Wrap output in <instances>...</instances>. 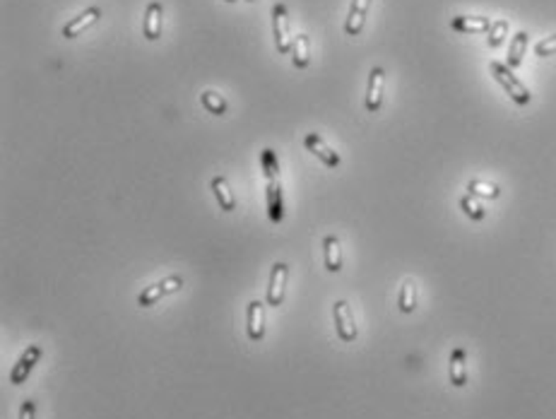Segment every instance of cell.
<instances>
[{
	"label": "cell",
	"instance_id": "obj_25",
	"mask_svg": "<svg viewBox=\"0 0 556 419\" xmlns=\"http://www.w3.org/2000/svg\"><path fill=\"white\" fill-rule=\"evenodd\" d=\"M505 36H508V22H505V20H496L494 24H491V29H489L486 43H489V48H498V46H501V43L505 41Z\"/></svg>",
	"mask_w": 556,
	"mask_h": 419
},
{
	"label": "cell",
	"instance_id": "obj_13",
	"mask_svg": "<svg viewBox=\"0 0 556 419\" xmlns=\"http://www.w3.org/2000/svg\"><path fill=\"white\" fill-rule=\"evenodd\" d=\"M371 0H352L350 5V15L345 20V31L350 36H359L366 24V15H369Z\"/></svg>",
	"mask_w": 556,
	"mask_h": 419
},
{
	"label": "cell",
	"instance_id": "obj_23",
	"mask_svg": "<svg viewBox=\"0 0 556 419\" xmlns=\"http://www.w3.org/2000/svg\"><path fill=\"white\" fill-rule=\"evenodd\" d=\"M460 210H463L467 217L475 219V222H482L486 217V207L475 198V195H470V193H465L463 198H460Z\"/></svg>",
	"mask_w": 556,
	"mask_h": 419
},
{
	"label": "cell",
	"instance_id": "obj_11",
	"mask_svg": "<svg viewBox=\"0 0 556 419\" xmlns=\"http://www.w3.org/2000/svg\"><path fill=\"white\" fill-rule=\"evenodd\" d=\"M448 378L455 388H465L467 386V349L465 347H455L451 352V359H448Z\"/></svg>",
	"mask_w": 556,
	"mask_h": 419
},
{
	"label": "cell",
	"instance_id": "obj_5",
	"mask_svg": "<svg viewBox=\"0 0 556 419\" xmlns=\"http://www.w3.org/2000/svg\"><path fill=\"white\" fill-rule=\"evenodd\" d=\"M41 357H43V347H41V345H29V347L20 354V359L15 361V366H12V371H10V383H12V386L27 383L29 373L34 371V366L39 364Z\"/></svg>",
	"mask_w": 556,
	"mask_h": 419
},
{
	"label": "cell",
	"instance_id": "obj_18",
	"mask_svg": "<svg viewBox=\"0 0 556 419\" xmlns=\"http://www.w3.org/2000/svg\"><path fill=\"white\" fill-rule=\"evenodd\" d=\"M528 43H530L528 31H518V34L513 36V41H510V46H508V61H505V66H508L510 70L520 68L523 58H525Z\"/></svg>",
	"mask_w": 556,
	"mask_h": 419
},
{
	"label": "cell",
	"instance_id": "obj_29",
	"mask_svg": "<svg viewBox=\"0 0 556 419\" xmlns=\"http://www.w3.org/2000/svg\"><path fill=\"white\" fill-rule=\"evenodd\" d=\"M248 3H253V0H248Z\"/></svg>",
	"mask_w": 556,
	"mask_h": 419
},
{
	"label": "cell",
	"instance_id": "obj_8",
	"mask_svg": "<svg viewBox=\"0 0 556 419\" xmlns=\"http://www.w3.org/2000/svg\"><path fill=\"white\" fill-rule=\"evenodd\" d=\"M101 20V8L99 5H92V8L82 10L78 17H73L70 22L63 24V31L61 34L65 36V39H75V36H80L85 29H90L92 24H97Z\"/></svg>",
	"mask_w": 556,
	"mask_h": 419
},
{
	"label": "cell",
	"instance_id": "obj_22",
	"mask_svg": "<svg viewBox=\"0 0 556 419\" xmlns=\"http://www.w3.org/2000/svg\"><path fill=\"white\" fill-rule=\"evenodd\" d=\"M263 174L268 181H280V162H277V152L273 148H265L261 155Z\"/></svg>",
	"mask_w": 556,
	"mask_h": 419
},
{
	"label": "cell",
	"instance_id": "obj_21",
	"mask_svg": "<svg viewBox=\"0 0 556 419\" xmlns=\"http://www.w3.org/2000/svg\"><path fill=\"white\" fill-rule=\"evenodd\" d=\"M467 193L475 195V198H486V200H494L501 195V188L496 183H486V181H479V179H472L467 183Z\"/></svg>",
	"mask_w": 556,
	"mask_h": 419
},
{
	"label": "cell",
	"instance_id": "obj_15",
	"mask_svg": "<svg viewBox=\"0 0 556 419\" xmlns=\"http://www.w3.org/2000/svg\"><path fill=\"white\" fill-rule=\"evenodd\" d=\"M210 188L219 202V210H224V212H234V210H236V195H234L229 181H226L224 176H214L210 181Z\"/></svg>",
	"mask_w": 556,
	"mask_h": 419
},
{
	"label": "cell",
	"instance_id": "obj_26",
	"mask_svg": "<svg viewBox=\"0 0 556 419\" xmlns=\"http://www.w3.org/2000/svg\"><path fill=\"white\" fill-rule=\"evenodd\" d=\"M535 56H540V58L556 56V34L547 36V39H542V41H537L535 43Z\"/></svg>",
	"mask_w": 556,
	"mask_h": 419
},
{
	"label": "cell",
	"instance_id": "obj_10",
	"mask_svg": "<svg viewBox=\"0 0 556 419\" xmlns=\"http://www.w3.org/2000/svg\"><path fill=\"white\" fill-rule=\"evenodd\" d=\"M383 87H385V70L371 68L369 87H366V111L376 113L383 106Z\"/></svg>",
	"mask_w": 556,
	"mask_h": 419
},
{
	"label": "cell",
	"instance_id": "obj_12",
	"mask_svg": "<svg viewBox=\"0 0 556 419\" xmlns=\"http://www.w3.org/2000/svg\"><path fill=\"white\" fill-rule=\"evenodd\" d=\"M162 27H164V8L159 0H152L145 10V22H142V31L147 41H157L162 36Z\"/></svg>",
	"mask_w": 556,
	"mask_h": 419
},
{
	"label": "cell",
	"instance_id": "obj_19",
	"mask_svg": "<svg viewBox=\"0 0 556 419\" xmlns=\"http://www.w3.org/2000/svg\"><path fill=\"white\" fill-rule=\"evenodd\" d=\"M292 63L294 68H308L311 63V39L306 34H296L294 36V48H292Z\"/></svg>",
	"mask_w": 556,
	"mask_h": 419
},
{
	"label": "cell",
	"instance_id": "obj_4",
	"mask_svg": "<svg viewBox=\"0 0 556 419\" xmlns=\"http://www.w3.org/2000/svg\"><path fill=\"white\" fill-rule=\"evenodd\" d=\"M332 321H335V330H337V338L340 340H342V342H354V340H357L359 328H357V321H354L350 301H345V299L335 301Z\"/></svg>",
	"mask_w": 556,
	"mask_h": 419
},
{
	"label": "cell",
	"instance_id": "obj_16",
	"mask_svg": "<svg viewBox=\"0 0 556 419\" xmlns=\"http://www.w3.org/2000/svg\"><path fill=\"white\" fill-rule=\"evenodd\" d=\"M265 200H268V214L275 224H280L284 219V200H282V186L280 181H268V190H265Z\"/></svg>",
	"mask_w": 556,
	"mask_h": 419
},
{
	"label": "cell",
	"instance_id": "obj_9",
	"mask_svg": "<svg viewBox=\"0 0 556 419\" xmlns=\"http://www.w3.org/2000/svg\"><path fill=\"white\" fill-rule=\"evenodd\" d=\"M246 330L253 342H261L265 338V304L253 299L246 306Z\"/></svg>",
	"mask_w": 556,
	"mask_h": 419
},
{
	"label": "cell",
	"instance_id": "obj_1",
	"mask_svg": "<svg viewBox=\"0 0 556 419\" xmlns=\"http://www.w3.org/2000/svg\"><path fill=\"white\" fill-rule=\"evenodd\" d=\"M489 73L494 75V80L503 87V92L508 94V97L513 99L518 106H528L530 101H533V94H530V90H528L525 85H523L520 80L515 78L513 70L505 66V63L491 61V63H489Z\"/></svg>",
	"mask_w": 556,
	"mask_h": 419
},
{
	"label": "cell",
	"instance_id": "obj_28",
	"mask_svg": "<svg viewBox=\"0 0 556 419\" xmlns=\"http://www.w3.org/2000/svg\"><path fill=\"white\" fill-rule=\"evenodd\" d=\"M226 3H236V0H226Z\"/></svg>",
	"mask_w": 556,
	"mask_h": 419
},
{
	"label": "cell",
	"instance_id": "obj_17",
	"mask_svg": "<svg viewBox=\"0 0 556 419\" xmlns=\"http://www.w3.org/2000/svg\"><path fill=\"white\" fill-rule=\"evenodd\" d=\"M323 256H325V268L330 272L342 270V246L335 234H327L323 239Z\"/></svg>",
	"mask_w": 556,
	"mask_h": 419
},
{
	"label": "cell",
	"instance_id": "obj_27",
	"mask_svg": "<svg viewBox=\"0 0 556 419\" xmlns=\"http://www.w3.org/2000/svg\"><path fill=\"white\" fill-rule=\"evenodd\" d=\"M20 419H36V403L31 398L20 405Z\"/></svg>",
	"mask_w": 556,
	"mask_h": 419
},
{
	"label": "cell",
	"instance_id": "obj_20",
	"mask_svg": "<svg viewBox=\"0 0 556 419\" xmlns=\"http://www.w3.org/2000/svg\"><path fill=\"white\" fill-rule=\"evenodd\" d=\"M397 306H400L402 314H412L416 309V284L414 279H404L400 294H397Z\"/></svg>",
	"mask_w": 556,
	"mask_h": 419
},
{
	"label": "cell",
	"instance_id": "obj_6",
	"mask_svg": "<svg viewBox=\"0 0 556 419\" xmlns=\"http://www.w3.org/2000/svg\"><path fill=\"white\" fill-rule=\"evenodd\" d=\"M287 279H289V265L275 263L273 270H270V284H268V304L273 309L284 304V296H287Z\"/></svg>",
	"mask_w": 556,
	"mask_h": 419
},
{
	"label": "cell",
	"instance_id": "obj_14",
	"mask_svg": "<svg viewBox=\"0 0 556 419\" xmlns=\"http://www.w3.org/2000/svg\"><path fill=\"white\" fill-rule=\"evenodd\" d=\"M491 22L489 17H482V15H458L451 20V27L460 34H482V31H489L491 29Z\"/></svg>",
	"mask_w": 556,
	"mask_h": 419
},
{
	"label": "cell",
	"instance_id": "obj_2",
	"mask_svg": "<svg viewBox=\"0 0 556 419\" xmlns=\"http://www.w3.org/2000/svg\"><path fill=\"white\" fill-rule=\"evenodd\" d=\"M183 284H186V282H183L181 275H169V277H164V279H159V282H154V284H150V287H145L140 294H137V306H142V309L154 306V304L162 301L164 296L181 291Z\"/></svg>",
	"mask_w": 556,
	"mask_h": 419
},
{
	"label": "cell",
	"instance_id": "obj_7",
	"mask_svg": "<svg viewBox=\"0 0 556 419\" xmlns=\"http://www.w3.org/2000/svg\"><path fill=\"white\" fill-rule=\"evenodd\" d=\"M303 145H306V150L311 152V155L318 157V160L323 162L325 167L337 169L340 162H342V160H340L337 152H335L330 145H327L325 140L318 135V133H306V138H303Z\"/></svg>",
	"mask_w": 556,
	"mask_h": 419
},
{
	"label": "cell",
	"instance_id": "obj_3",
	"mask_svg": "<svg viewBox=\"0 0 556 419\" xmlns=\"http://www.w3.org/2000/svg\"><path fill=\"white\" fill-rule=\"evenodd\" d=\"M273 34H275L277 51H280V53H292L294 36H292V27H289L287 5H282V3L273 5Z\"/></svg>",
	"mask_w": 556,
	"mask_h": 419
},
{
	"label": "cell",
	"instance_id": "obj_24",
	"mask_svg": "<svg viewBox=\"0 0 556 419\" xmlns=\"http://www.w3.org/2000/svg\"><path fill=\"white\" fill-rule=\"evenodd\" d=\"M200 101H202V106H205L207 111L214 113V116H224V113H226V99L219 92H212V90L202 92Z\"/></svg>",
	"mask_w": 556,
	"mask_h": 419
}]
</instances>
